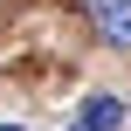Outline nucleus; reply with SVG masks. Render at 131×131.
Returning a JSON list of instances; mask_svg holds the SVG:
<instances>
[{
	"label": "nucleus",
	"instance_id": "nucleus-1",
	"mask_svg": "<svg viewBox=\"0 0 131 131\" xmlns=\"http://www.w3.org/2000/svg\"><path fill=\"white\" fill-rule=\"evenodd\" d=\"M124 117H131L124 97H83V111L69 117V131H117Z\"/></svg>",
	"mask_w": 131,
	"mask_h": 131
},
{
	"label": "nucleus",
	"instance_id": "nucleus-3",
	"mask_svg": "<svg viewBox=\"0 0 131 131\" xmlns=\"http://www.w3.org/2000/svg\"><path fill=\"white\" fill-rule=\"evenodd\" d=\"M0 131H21V124H0Z\"/></svg>",
	"mask_w": 131,
	"mask_h": 131
},
{
	"label": "nucleus",
	"instance_id": "nucleus-2",
	"mask_svg": "<svg viewBox=\"0 0 131 131\" xmlns=\"http://www.w3.org/2000/svg\"><path fill=\"white\" fill-rule=\"evenodd\" d=\"M90 14H97L104 41H117V48H131V0H90Z\"/></svg>",
	"mask_w": 131,
	"mask_h": 131
}]
</instances>
